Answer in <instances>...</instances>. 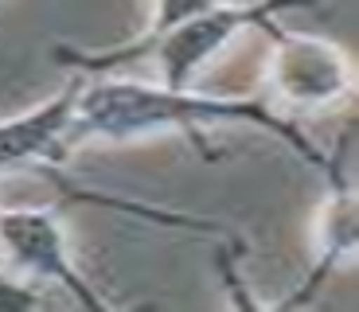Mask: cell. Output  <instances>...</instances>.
Instances as JSON below:
<instances>
[{
  "label": "cell",
  "mask_w": 359,
  "mask_h": 312,
  "mask_svg": "<svg viewBox=\"0 0 359 312\" xmlns=\"http://www.w3.org/2000/svg\"><path fill=\"white\" fill-rule=\"evenodd\" d=\"M219 125H254L273 133L281 144L305 156L316 172L324 168V152L297 129L293 117L278 114L269 102L254 98V94H219V90H199V86H164L156 82H141L129 74L98 71L82 74L79 98H74V117L67 129V149H82V144H126V141H144V137L176 133L188 137L196 144L199 156L215 161V144L211 133Z\"/></svg>",
  "instance_id": "cell-1"
},
{
  "label": "cell",
  "mask_w": 359,
  "mask_h": 312,
  "mask_svg": "<svg viewBox=\"0 0 359 312\" xmlns=\"http://www.w3.org/2000/svg\"><path fill=\"white\" fill-rule=\"evenodd\" d=\"M305 4H313V0H219V4L196 12V16L180 20L164 36H156L141 51V59L153 55L164 86H180V90L199 86V79L215 67V59L243 32H269L278 12L305 8Z\"/></svg>",
  "instance_id": "cell-2"
},
{
  "label": "cell",
  "mask_w": 359,
  "mask_h": 312,
  "mask_svg": "<svg viewBox=\"0 0 359 312\" xmlns=\"http://www.w3.org/2000/svg\"><path fill=\"white\" fill-rule=\"evenodd\" d=\"M269 39H273V55L262 82L273 102L297 114H320L344 106L355 94V67L340 43L309 32H281L278 24L269 27Z\"/></svg>",
  "instance_id": "cell-3"
},
{
  "label": "cell",
  "mask_w": 359,
  "mask_h": 312,
  "mask_svg": "<svg viewBox=\"0 0 359 312\" xmlns=\"http://www.w3.org/2000/svg\"><path fill=\"white\" fill-rule=\"evenodd\" d=\"M0 246L12 269L32 285H59L74 297V304L94 312H109L114 301L94 289L82 266L74 262V246L67 223L51 207H0Z\"/></svg>",
  "instance_id": "cell-4"
},
{
  "label": "cell",
  "mask_w": 359,
  "mask_h": 312,
  "mask_svg": "<svg viewBox=\"0 0 359 312\" xmlns=\"http://www.w3.org/2000/svg\"><path fill=\"white\" fill-rule=\"evenodd\" d=\"M79 86L82 74L74 71V82H67L55 98L0 121V176H8V172H51L71 161L67 129H71L74 117Z\"/></svg>",
  "instance_id": "cell-5"
},
{
  "label": "cell",
  "mask_w": 359,
  "mask_h": 312,
  "mask_svg": "<svg viewBox=\"0 0 359 312\" xmlns=\"http://www.w3.org/2000/svg\"><path fill=\"white\" fill-rule=\"evenodd\" d=\"M348 152H351V129L324 156L320 172H324V184H328V196H324V207L316 215L313 266L305 273V285L297 289L285 304H305L324 277L355 258V184H351V172H348Z\"/></svg>",
  "instance_id": "cell-6"
},
{
  "label": "cell",
  "mask_w": 359,
  "mask_h": 312,
  "mask_svg": "<svg viewBox=\"0 0 359 312\" xmlns=\"http://www.w3.org/2000/svg\"><path fill=\"white\" fill-rule=\"evenodd\" d=\"M43 304L47 293L39 285H32L16 269H0V312H27V308H43Z\"/></svg>",
  "instance_id": "cell-7"
}]
</instances>
